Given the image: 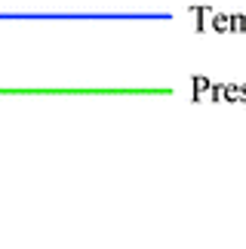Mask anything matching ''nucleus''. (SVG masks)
I'll use <instances>...</instances> for the list:
<instances>
[]
</instances>
